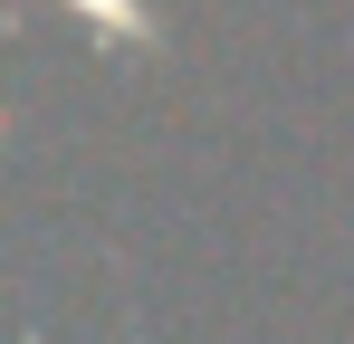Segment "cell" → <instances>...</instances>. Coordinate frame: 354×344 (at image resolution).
Returning a JSON list of instances; mask_svg holds the SVG:
<instances>
[{"instance_id":"1","label":"cell","mask_w":354,"mask_h":344,"mask_svg":"<svg viewBox=\"0 0 354 344\" xmlns=\"http://www.w3.org/2000/svg\"><path fill=\"white\" fill-rule=\"evenodd\" d=\"M58 10L96 39V48H163V19H153L144 0H58Z\"/></svg>"}]
</instances>
